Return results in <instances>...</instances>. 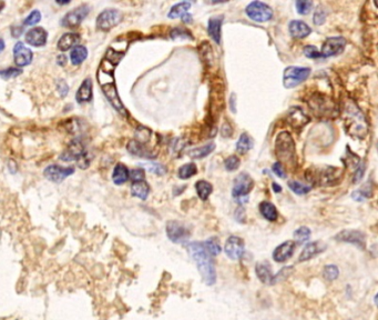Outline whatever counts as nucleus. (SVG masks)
<instances>
[{"mask_svg":"<svg viewBox=\"0 0 378 320\" xmlns=\"http://www.w3.org/2000/svg\"><path fill=\"white\" fill-rule=\"evenodd\" d=\"M87 57H88V50L86 47H84V46L78 45L75 48H73V50H71L70 59H71V62L76 65V66L82 63L84 60H86Z\"/></svg>","mask_w":378,"mask_h":320,"instance_id":"32","label":"nucleus"},{"mask_svg":"<svg viewBox=\"0 0 378 320\" xmlns=\"http://www.w3.org/2000/svg\"><path fill=\"white\" fill-rule=\"evenodd\" d=\"M338 275H340V270H338L337 266L335 265L325 266V268L323 270V276L325 279L328 280V282H333V280L337 279Z\"/></svg>","mask_w":378,"mask_h":320,"instance_id":"43","label":"nucleus"},{"mask_svg":"<svg viewBox=\"0 0 378 320\" xmlns=\"http://www.w3.org/2000/svg\"><path fill=\"white\" fill-rule=\"evenodd\" d=\"M90 12V7L88 5H81L74 10L69 11L68 14L62 18L61 25L66 28H76L79 26Z\"/></svg>","mask_w":378,"mask_h":320,"instance_id":"9","label":"nucleus"},{"mask_svg":"<svg viewBox=\"0 0 378 320\" xmlns=\"http://www.w3.org/2000/svg\"><path fill=\"white\" fill-rule=\"evenodd\" d=\"M295 248H296L295 241L293 240L285 241V243L277 246L274 251H273V259H274L276 263H285L286 260L293 256V253L295 251Z\"/></svg>","mask_w":378,"mask_h":320,"instance_id":"18","label":"nucleus"},{"mask_svg":"<svg viewBox=\"0 0 378 320\" xmlns=\"http://www.w3.org/2000/svg\"><path fill=\"white\" fill-rule=\"evenodd\" d=\"M325 250H326V245H325L323 241H312V243L305 245L304 249L302 250L301 254H299L298 257V263L308 261L312 258H314L315 256H318L319 253H322Z\"/></svg>","mask_w":378,"mask_h":320,"instance_id":"20","label":"nucleus"},{"mask_svg":"<svg viewBox=\"0 0 378 320\" xmlns=\"http://www.w3.org/2000/svg\"><path fill=\"white\" fill-rule=\"evenodd\" d=\"M311 108L314 110L315 113L322 115H328L334 110V104L329 100L327 97L324 95H314L311 98L310 101Z\"/></svg>","mask_w":378,"mask_h":320,"instance_id":"16","label":"nucleus"},{"mask_svg":"<svg viewBox=\"0 0 378 320\" xmlns=\"http://www.w3.org/2000/svg\"><path fill=\"white\" fill-rule=\"evenodd\" d=\"M123 19L121 11L116 9H106L97 18L98 29L107 31L118 26Z\"/></svg>","mask_w":378,"mask_h":320,"instance_id":"7","label":"nucleus"},{"mask_svg":"<svg viewBox=\"0 0 378 320\" xmlns=\"http://www.w3.org/2000/svg\"><path fill=\"white\" fill-rule=\"evenodd\" d=\"M341 170L334 167H325L317 172L314 181L321 186H332L336 184V179L341 178Z\"/></svg>","mask_w":378,"mask_h":320,"instance_id":"14","label":"nucleus"},{"mask_svg":"<svg viewBox=\"0 0 378 320\" xmlns=\"http://www.w3.org/2000/svg\"><path fill=\"white\" fill-rule=\"evenodd\" d=\"M147 167L149 169V172H151L158 176H163L167 173V168L163 165L159 164V162H150V164L147 165Z\"/></svg>","mask_w":378,"mask_h":320,"instance_id":"51","label":"nucleus"},{"mask_svg":"<svg viewBox=\"0 0 378 320\" xmlns=\"http://www.w3.org/2000/svg\"><path fill=\"white\" fill-rule=\"evenodd\" d=\"M214 149H215V143L210 142V143H206V145L202 146V147H198V148L192 149L191 152L188 153V156H190L192 159H202V158H204V157L210 155L211 153H213Z\"/></svg>","mask_w":378,"mask_h":320,"instance_id":"33","label":"nucleus"},{"mask_svg":"<svg viewBox=\"0 0 378 320\" xmlns=\"http://www.w3.org/2000/svg\"><path fill=\"white\" fill-rule=\"evenodd\" d=\"M259 212L262 214V216L269 221H275L278 217V211L276 207L269 201H263L259 204Z\"/></svg>","mask_w":378,"mask_h":320,"instance_id":"29","label":"nucleus"},{"mask_svg":"<svg viewBox=\"0 0 378 320\" xmlns=\"http://www.w3.org/2000/svg\"><path fill=\"white\" fill-rule=\"evenodd\" d=\"M170 37L173 39V40H178V39H188V40H192L193 36L190 31H188L186 28H182V27H174L170 31Z\"/></svg>","mask_w":378,"mask_h":320,"instance_id":"41","label":"nucleus"},{"mask_svg":"<svg viewBox=\"0 0 378 320\" xmlns=\"http://www.w3.org/2000/svg\"><path fill=\"white\" fill-rule=\"evenodd\" d=\"M41 19V14L40 11L39 10H34L30 12V15L25 19L23 22V25L26 26H34V25H37L39 22H40Z\"/></svg>","mask_w":378,"mask_h":320,"instance_id":"50","label":"nucleus"},{"mask_svg":"<svg viewBox=\"0 0 378 320\" xmlns=\"http://www.w3.org/2000/svg\"><path fill=\"white\" fill-rule=\"evenodd\" d=\"M345 46H346V40L345 38L337 36V37H329L325 40L322 47V57H332L336 56L344 50Z\"/></svg>","mask_w":378,"mask_h":320,"instance_id":"12","label":"nucleus"},{"mask_svg":"<svg viewBox=\"0 0 378 320\" xmlns=\"http://www.w3.org/2000/svg\"><path fill=\"white\" fill-rule=\"evenodd\" d=\"M272 188H273V190H274L275 193L282 191V187H279V186L276 184V182H273V184H272Z\"/></svg>","mask_w":378,"mask_h":320,"instance_id":"61","label":"nucleus"},{"mask_svg":"<svg viewBox=\"0 0 378 320\" xmlns=\"http://www.w3.org/2000/svg\"><path fill=\"white\" fill-rule=\"evenodd\" d=\"M343 121L346 133L354 138H364L368 133L367 120L353 100L344 102Z\"/></svg>","mask_w":378,"mask_h":320,"instance_id":"2","label":"nucleus"},{"mask_svg":"<svg viewBox=\"0 0 378 320\" xmlns=\"http://www.w3.org/2000/svg\"><path fill=\"white\" fill-rule=\"evenodd\" d=\"M240 165H241V161L239 159V157L234 156V155L230 156L229 158H226V160L224 161L225 169L229 172L237 170V169L240 167Z\"/></svg>","mask_w":378,"mask_h":320,"instance_id":"47","label":"nucleus"},{"mask_svg":"<svg viewBox=\"0 0 378 320\" xmlns=\"http://www.w3.org/2000/svg\"><path fill=\"white\" fill-rule=\"evenodd\" d=\"M273 173H274L277 177L279 178H286V173H285V169H284V166L281 164V162H275L274 165H273V168H272Z\"/></svg>","mask_w":378,"mask_h":320,"instance_id":"55","label":"nucleus"},{"mask_svg":"<svg viewBox=\"0 0 378 320\" xmlns=\"http://www.w3.org/2000/svg\"><path fill=\"white\" fill-rule=\"evenodd\" d=\"M21 74V70L18 69V68H7L5 70H0V77L3 78V79L7 80V79H10V78H16L18 77L19 75Z\"/></svg>","mask_w":378,"mask_h":320,"instance_id":"49","label":"nucleus"},{"mask_svg":"<svg viewBox=\"0 0 378 320\" xmlns=\"http://www.w3.org/2000/svg\"><path fill=\"white\" fill-rule=\"evenodd\" d=\"M246 15L256 23H266L273 18V10L269 5L261 2H253L246 9Z\"/></svg>","mask_w":378,"mask_h":320,"instance_id":"6","label":"nucleus"},{"mask_svg":"<svg viewBox=\"0 0 378 320\" xmlns=\"http://www.w3.org/2000/svg\"><path fill=\"white\" fill-rule=\"evenodd\" d=\"M304 55L308 57V58H311V59H315V58H319L322 57L321 52H319L317 50V48L315 47V46H305L304 47Z\"/></svg>","mask_w":378,"mask_h":320,"instance_id":"52","label":"nucleus"},{"mask_svg":"<svg viewBox=\"0 0 378 320\" xmlns=\"http://www.w3.org/2000/svg\"><path fill=\"white\" fill-rule=\"evenodd\" d=\"M365 170H366V166H365L364 162H358L357 168L354 173V178H353L354 184H357V182H360L362 180V178L364 177Z\"/></svg>","mask_w":378,"mask_h":320,"instance_id":"54","label":"nucleus"},{"mask_svg":"<svg viewBox=\"0 0 378 320\" xmlns=\"http://www.w3.org/2000/svg\"><path fill=\"white\" fill-rule=\"evenodd\" d=\"M198 173V168L195 166L194 162H188V164H185L179 169V178L180 179H188L191 178L192 176Z\"/></svg>","mask_w":378,"mask_h":320,"instance_id":"38","label":"nucleus"},{"mask_svg":"<svg viewBox=\"0 0 378 320\" xmlns=\"http://www.w3.org/2000/svg\"><path fill=\"white\" fill-rule=\"evenodd\" d=\"M57 90H58V93H59L60 97H66L68 95V91H69V87H68L67 82L62 80V79H60L59 81L57 82Z\"/></svg>","mask_w":378,"mask_h":320,"instance_id":"56","label":"nucleus"},{"mask_svg":"<svg viewBox=\"0 0 378 320\" xmlns=\"http://www.w3.org/2000/svg\"><path fill=\"white\" fill-rule=\"evenodd\" d=\"M275 153L278 158V162L283 165L292 167L296 162V150L295 142L292 136L288 132L279 133L275 140Z\"/></svg>","mask_w":378,"mask_h":320,"instance_id":"3","label":"nucleus"},{"mask_svg":"<svg viewBox=\"0 0 378 320\" xmlns=\"http://www.w3.org/2000/svg\"><path fill=\"white\" fill-rule=\"evenodd\" d=\"M102 90H103L104 95H106L107 99L109 100L110 103L112 104L113 108L116 110V112H119L121 115L126 116L127 110H126L125 106H123V103H122L120 97L118 95V91H116L114 83L111 82V83L104 84V86H102Z\"/></svg>","mask_w":378,"mask_h":320,"instance_id":"17","label":"nucleus"},{"mask_svg":"<svg viewBox=\"0 0 378 320\" xmlns=\"http://www.w3.org/2000/svg\"><path fill=\"white\" fill-rule=\"evenodd\" d=\"M296 10L299 15H308L312 10L313 3L310 0H298L296 2Z\"/></svg>","mask_w":378,"mask_h":320,"instance_id":"46","label":"nucleus"},{"mask_svg":"<svg viewBox=\"0 0 378 320\" xmlns=\"http://www.w3.org/2000/svg\"><path fill=\"white\" fill-rule=\"evenodd\" d=\"M373 195V188H371L369 182H367L366 185H364L362 189H358V190H355L353 194H351V198H353L355 201H364L365 199H367L371 197Z\"/></svg>","mask_w":378,"mask_h":320,"instance_id":"37","label":"nucleus"},{"mask_svg":"<svg viewBox=\"0 0 378 320\" xmlns=\"http://www.w3.org/2000/svg\"><path fill=\"white\" fill-rule=\"evenodd\" d=\"M335 239L337 241H342V243L354 245L362 250L366 247V236L360 230H343L336 234Z\"/></svg>","mask_w":378,"mask_h":320,"instance_id":"10","label":"nucleus"},{"mask_svg":"<svg viewBox=\"0 0 378 320\" xmlns=\"http://www.w3.org/2000/svg\"><path fill=\"white\" fill-rule=\"evenodd\" d=\"M195 189H197V194L199 196V198L201 200L205 201L212 194L213 187L210 182L206 180H199L197 184H195Z\"/></svg>","mask_w":378,"mask_h":320,"instance_id":"36","label":"nucleus"},{"mask_svg":"<svg viewBox=\"0 0 378 320\" xmlns=\"http://www.w3.org/2000/svg\"><path fill=\"white\" fill-rule=\"evenodd\" d=\"M80 41V36L78 34H73V32H68L61 36V38L58 41V49L60 51H67L71 48H75Z\"/></svg>","mask_w":378,"mask_h":320,"instance_id":"28","label":"nucleus"},{"mask_svg":"<svg viewBox=\"0 0 378 320\" xmlns=\"http://www.w3.org/2000/svg\"><path fill=\"white\" fill-rule=\"evenodd\" d=\"M204 247L206 248V250L210 252L212 256H218V254L221 252V246H220V243L218 238L215 237H212V238H208L206 241H204L203 243Z\"/></svg>","mask_w":378,"mask_h":320,"instance_id":"42","label":"nucleus"},{"mask_svg":"<svg viewBox=\"0 0 378 320\" xmlns=\"http://www.w3.org/2000/svg\"><path fill=\"white\" fill-rule=\"evenodd\" d=\"M151 130L146 128V127H140L138 128V130L135 132V139L136 141H139L141 143H146L150 140V138H151Z\"/></svg>","mask_w":378,"mask_h":320,"instance_id":"44","label":"nucleus"},{"mask_svg":"<svg viewBox=\"0 0 378 320\" xmlns=\"http://www.w3.org/2000/svg\"><path fill=\"white\" fill-rule=\"evenodd\" d=\"M181 19H182V22H183V23L188 24V23L192 22V16L190 14H186L183 17H181Z\"/></svg>","mask_w":378,"mask_h":320,"instance_id":"60","label":"nucleus"},{"mask_svg":"<svg viewBox=\"0 0 378 320\" xmlns=\"http://www.w3.org/2000/svg\"><path fill=\"white\" fill-rule=\"evenodd\" d=\"M74 173L75 169L73 167L64 168L59 165H50L44 169L43 175L45 178L52 182H61Z\"/></svg>","mask_w":378,"mask_h":320,"instance_id":"13","label":"nucleus"},{"mask_svg":"<svg viewBox=\"0 0 378 320\" xmlns=\"http://www.w3.org/2000/svg\"><path fill=\"white\" fill-rule=\"evenodd\" d=\"M292 272H293V267L292 266L284 267V268L279 270L276 273V275H274V278H273V285L283 282V280H285L289 276H291Z\"/></svg>","mask_w":378,"mask_h":320,"instance_id":"45","label":"nucleus"},{"mask_svg":"<svg viewBox=\"0 0 378 320\" xmlns=\"http://www.w3.org/2000/svg\"><path fill=\"white\" fill-rule=\"evenodd\" d=\"M311 68L291 66L284 70L283 84L285 88L292 89L305 81L311 75Z\"/></svg>","mask_w":378,"mask_h":320,"instance_id":"5","label":"nucleus"},{"mask_svg":"<svg viewBox=\"0 0 378 320\" xmlns=\"http://www.w3.org/2000/svg\"><path fill=\"white\" fill-rule=\"evenodd\" d=\"M187 251L198 266L200 275L207 286H213L217 283V270H215L214 259L212 254L206 250L203 243L194 241L187 245Z\"/></svg>","mask_w":378,"mask_h":320,"instance_id":"1","label":"nucleus"},{"mask_svg":"<svg viewBox=\"0 0 378 320\" xmlns=\"http://www.w3.org/2000/svg\"><path fill=\"white\" fill-rule=\"evenodd\" d=\"M145 176H146V173L141 168L132 169L131 172H129V178L131 179L133 182L145 180Z\"/></svg>","mask_w":378,"mask_h":320,"instance_id":"53","label":"nucleus"},{"mask_svg":"<svg viewBox=\"0 0 378 320\" xmlns=\"http://www.w3.org/2000/svg\"><path fill=\"white\" fill-rule=\"evenodd\" d=\"M254 146V141L249 134H242L237 142V150L239 154H245Z\"/></svg>","mask_w":378,"mask_h":320,"instance_id":"35","label":"nucleus"},{"mask_svg":"<svg viewBox=\"0 0 378 320\" xmlns=\"http://www.w3.org/2000/svg\"><path fill=\"white\" fill-rule=\"evenodd\" d=\"M91 98H92V80L90 78H87L78 89L76 99L78 103H84L90 101Z\"/></svg>","mask_w":378,"mask_h":320,"instance_id":"27","label":"nucleus"},{"mask_svg":"<svg viewBox=\"0 0 378 320\" xmlns=\"http://www.w3.org/2000/svg\"><path fill=\"white\" fill-rule=\"evenodd\" d=\"M325 19H326V15L322 9H318L314 14V24L317 26H322L325 23Z\"/></svg>","mask_w":378,"mask_h":320,"instance_id":"57","label":"nucleus"},{"mask_svg":"<svg viewBox=\"0 0 378 320\" xmlns=\"http://www.w3.org/2000/svg\"><path fill=\"white\" fill-rule=\"evenodd\" d=\"M32 58H34V55H32V51L26 47V46L19 41L15 45L14 47V60L16 62L17 66L19 67H26L32 61Z\"/></svg>","mask_w":378,"mask_h":320,"instance_id":"19","label":"nucleus"},{"mask_svg":"<svg viewBox=\"0 0 378 320\" xmlns=\"http://www.w3.org/2000/svg\"><path fill=\"white\" fill-rule=\"evenodd\" d=\"M254 187V181L247 173H241L234 180L232 189L233 197L238 199L240 205H243L249 199V195Z\"/></svg>","mask_w":378,"mask_h":320,"instance_id":"4","label":"nucleus"},{"mask_svg":"<svg viewBox=\"0 0 378 320\" xmlns=\"http://www.w3.org/2000/svg\"><path fill=\"white\" fill-rule=\"evenodd\" d=\"M294 238H295V244L301 245L303 243L309 241L311 238V230L308 227H299L298 229L294 231Z\"/></svg>","mask_w":378,"mask_h":320,"instance_id":"39","label":"nucleus"},{"mask_svg":"<svg viewBox=\"0 0 378 320\" xmlns=\"http://www.w3.org/2000/svg\"><path fill=\"white\" fill-rule=\"evenodd\" d=\"M190 8H191V3H188V2L179 3L177 5H174L173 7L171 8L168 17L171 18V19L183 17L184 15L188 14V10H190Z\"/></svg>","mask_w":378,"mask_h":320,"instance_id":"34","label":"nucleus"},{"mask_svg":"<svg viewBox=\"0 0 378 320\" xmlns=\"http://www.w3.org/2000/svg\"><path fill=\"white\" fill-rule=\"evenodd\" d=\"M4 49H5V40L0 38V52L4 51Z\"/></svg>","mask_w":378,"mask_h":320,"instance_id":"62","label":"nucleus"},{"mask_svg":"<svg viewBox=\"0 0 378 320\" xmlns=\"http://www.w3.org/2000/svg\"><path fill=\"white\" fill-rule=\"evenodd\" d=\"M310 118L299 107H292L288 114V122L294 129H301L308 125Z\"/></svg>","mask_w":378,"mask_h":320,"instance_id":"22","label":"nucleus"},{"mask_svg":"<svg viewBox=\"0 0 378 320\" xmlns=\"http://www.w3.org/2000/svg\"><path fill=\"white\" fill-rule=\"evenodd\" d=\"M224 250L226 256L232 260H239L243 257L245 251V244L242 238L238 236H231L227 238Z\"/></svg>","mask_w":378,"mask_h":320,"instance_id":"11","label":"nucleus"},{"mask_svg":"<svg viewBox=\"0 0 378 320\" xmlns=\"http://www.w3.org/2000/svg\"><path fill=\"white\" fill-rule=\"evenodd\" d=\"M64 128H66L70 134H75L81 129V122L80 120H78L76 118L69 119L64 122Z\"/></svg>","mask_w":378,"mask_h":320,"instance_id":"48","label":"nucleus"},{"mask_svg":"<svg viewBox=\"0 0 378 320\" xmlns=\"http://www.w3.org/2000/svg\"><path fill=\"white\" fill-rule=\"evenodd\" d=\"M48 32L42 27H35L26 34V41L34 47H42L47 44Z\"/></svg>","mask_w":378,"mask_h":320,"instance_id":"21","label":"nucleus"},{"mask_svg":"<svg viewBox=\"0 0 378 320\" xmlns=\"http://www.w3.org/2000/svg\"><path fill=\"white\" fill-rule=\"evenodd\" d=\"M233 133V129L230 126V123L224 122L222 125V129H221V134H222L223 137H231Z\"/></svg>","mask_w":378,"mask_h":320,"instance_id":"58","label":"nucleus"},{"mask_svg":"<svg viewBox=\"0 0 378 320\" xmlns=\"http://www.w3.org/2000/svg\"><path fill=\"white\" fill-rule=\"evenodd\" d=\"M289 30L291 36L296 39L306 38L312 32L310 26L302 20H292L289 26Z\"/></svg>","mask_w":378,"mask_h":320,"instance_id":"25","label":"nucleus"},{"mask_svg":"<svg viewBox=\"0 0 378 320\" xmlns=\"http://www.w3.org/2000/svg\"><path fill=\"white\" fill-rule=\"evenodd\" d=\"M57 62H58V65H59V66H64V65H66V62H67V57L64 56V54L59 55L57 57Z\"/></svg>","mask_w":378,"mask_h":320,"instance_id":"59","label":"nucleus"},{"mask_svg":"<svg viewBox=\"0 0 378 320\" xmlns=\"http://www.w3.org/2000/svg\"><path fill=\"white\" fill-rule=\"evenodd\" d=\"M84 153H86V148H84L83 141L81 139H75L69 143L67 149L61 154L60 159L67 162L78 160Z\"/></svg>","mask_w":378,"mask_h":320,"instance_id":"15","label":"nucleus"},{"mask_svg":"<svg viewBox=\"0 0 378 320\" xmlns=\"http://www.w3.org/2000/svg\"><path fill=\"white\" fill-rule=\"evenodd\" d=\"M127 148H128L130 154L141 157V158L153 159L156 157V153L153 152L152 149H150L149 147H147V145H145V143H141V142L136 141V140L129 141Z\"/></svg>","mask_w":378,"mask_h":320,"instance_id":"23","label":"nucleus"},{"mask_svg":"<svg viewBox=\"0 0 378 320\" xmlns=\"http://www.w3.org/2000/svg\"><path fill=\"white\" fill-rule=\"evenodd\" d=\"M112 179L115 185H123L129 180V169L127 168L126 165L123 164H118L114 169H113V174H112Z\"/></svg>","mask_w":378,"mask_h":320,"instance_id":"30","label":"nucleus"},{"mask_svg":"<svg viewBox=\"0 0 378 320\" xmlns=\"http://www.w3.org/2000/svg\"><path fill=\"white\" fill-rule=\"evenodd\" d=\"M149 193H150V187L148 185V182L145 180L135 181L131 186V194L136 198L146 200L148 198Z\"/></svg>","mask_w":378,"mask_h":320,"instance_id":"31","label":"nucleus"},{"mask_svg":"<svg viewBox=\"0 0 378 320\" xmlns=\"http://www.w3.org/2000/svg\"><path fill=\"white\" fill-rule=\"evenodd\" d=\"M168 238L174 244H184L190 238V231L180 221L171 220L167 224Z\"/></svg>","mask_w":378,"mask_h":320,"instance_id":"8","label":"nucleus"},{"mask_svg":"<svg viewBox=\"0 0 378 320\" xmlns=\"http://www.w3.org/2000/svg\"><path fill=\"white\" fill-rule=\"evenodd\" d=\"M224 20V16H214L208 19L207 22V32L210 37L213 39L215 44H221V30H222V24Z\"/></svg>","mask_w":378,"mask_h":320,"instance_id":"24","label":"nucleus"},{"mask_svg":"<svg viewBox=\"0 0 378 320\" xmlns=\"http://www.w3.org/2000/svg\"><path fill=\"white\" fill-rule=\"evenodd\" d=\"M289 187L293 193L298 195V196H303V195L309 194L311 191V189H312V187L306 186V185L302 184V182L296 181V180H290L289 181Z\"/></svg>","mask_w":378,"mask_h":320,"instance_id":"40","label":"nucleus"},{"mask_svg":"<svg viewBox=\"0 0 378 320\" xmlns=\"http://www.w3.org/2000/svg\"><path fill=\"white\" fill-rule=\"evenodd\" d=\"M255 272L256 276L259 279L261 283H263L265 285H273V278H274V275L271 270V266L269 263L266 261H261V263H257L255 266Z\"/></svg>","mask_w":378,"mask_h":320,"instance_id":"26","label":"nucleus"}]
</instances>
